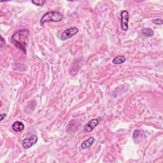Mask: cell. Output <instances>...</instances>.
Returning a JSON list of instances; mask_svg holds the SVG:
<instances>
[{
    "label": "cell",
    "mask_w": 163,
    "mask_h": 163,
    "mask_svg": "<svg viewBox=\"0 0 163 163\" xmlns=\"http://www.w3.org/2000/svg\"><path fill=\"white\" fill-rule=\"evenodd\" d=\"M30 31L28 29L18 30L11 38V41L16 47L26 54V47L28 43Z\"/></svg>",
    "instance_id": "6da1fadb"
},
{
    "label": "cell",
    "mask_w": 163,
    "mask_h": 163,
    "mask_svg": "<svg viewBox=\"0 0 163 163\" xmlns=\"http://www.w3.org/2000/svg\"><path fill=\"white\" fill-rule=\"evenodd\" d=\"M63 16L57 11H51L45 13L40 19L41 26H43V24L48 22H60L63 20Z\"/></svg>",
    "instance_id": "7a4b0ae2"
},
{
    "label": "cell",
    "mask_w": 163,
    "mask_h": 163,
    "mask_svg": "<svg viewBox=\"0 0 163 163\" xmlns=\"http://www.w3.org/2000/svg\"><path fill=\"white\" fill-rule=\"evenodd\" d=\"M78 32V29L76 27L70 28L66 29V30H64L61 35V40L63 41H65L66 40H68L73 37V36L76 35Z\"/></svg>",
    "instance_id": "3957f363"
},
{
    "label": "cell",
    "mask_w": 163,
    "mask_h": 163,
    "mask_svg": "<svg viewBox=\"0 0 163 163\" xmlns=\"http://www.w3.org/2000/svg\"><path fill=\"white\" fill-rule=\"evenodd\" d=\"M145 138V133L141 129H136L133 132V139L136 144L142 142Z\"/></svg>",
    "instance_id": "277c9868"
},
{
    "label": "cell",
    "mask_w": 163,
    "mask_h": 163,
    "mask_svg": "<svg viewBox=\"0 0 163 163\" xmlns=\"http://www.w3.org/2000/svg\"><path fill=\"white\" fill-rule=\"evenodd\" d=\"M121 17V27L122 28V30L124 31H128V25H129V12L127 10L122 11Z\"/></svg>",
    "instance_id": "5b68a950"
},
{
    "label": "cell",
    "mask_w": 163,
    "mask_h": 163,
    "mask_svg": "<svg viewBox=\"0 0 163 163\" xmlns=\"http://www.w3.org/2000/svg\"><path fill=\"white\" fill-rule=\"evenodd\" d=\"M38 140V138L36 135H32L30 137L28 138H25L23 141V146L24 148L28 149L31 147H32L37 143Z\"/></svg>",
    "instance_id": "8992f818"
},
{
    "label": "cell",
    "mask_w": 163,
    "mask_h": 163,
    "mask_svg": "<svg viewBox=\"0 0 163 163\" xmlns=\"http://www.w3.org/2000/svg\"><path fill=\"white\" fill-rule=\"evenodd\" d=\"M99 123V119H94L90 120L88 123L84 126V133H90L94 128Z\"/></svg>",
    "instance_id": "52a82bcc"
},
{
    "label": "cell",
    "mask_w": 163,
    "mask_h": 163,
    "mask_svg": "<svg viewBox=\"0 0 163 163\" xmlns=\"http://www.w3.org/2000/svg\"><path fill=\"white\" fill-rule=\"evenodd\" d=\"M95 139L93 137H90L87 140H85L81 144V147L82 149H86V148H89L92 145V144L95 142Z\"/></svg>",
    "instance_id": "ba28073f"
},
{
    "label": "cell",
    "mask_w": 163,
    "mask_h": 163,
    "mask_svg": "<svg viewBox=\"0 0 163 163\" xmlns=\"http://www.w3.org/2000/svg\"><path fill=\"white\" fill-rule=\"evenodd\" d=\"M12 129L16 132H20L24 129V125L20 121H16L12 124Z\"/></svg>",
    "instance_id": "9c48e42d"
},
{
    "label": "cell",
    "mask_w": 163,
    "mask_h": 163,
    "mask_svg": "<svg viewBox=\"0 0 163 163\" xmlns=\"http://www.w3.org/2000/svg\"><path fill=\"white\" fill-rule=\"evenodd\" d=\"M126 61V57L123 56H116L112 61V63L115 64H121Z\"/></svg>",
    "instance_id": "30bf717a"
},
{
    "label": "cell",
    "mask_w": 163,
    "mask_h": 163,
    "mask_svg": "<svg viewBox=\"0 0 163 163\" xmlns=\"http://www.w3.org/2000/svg\"><path fill=\"white\" fill-rule=\"evenodd\" d=\"M142 33L146 37H151L154 35V31L150 28H144L142 31Z\"/></svg>",
    "instance_id": "8fae6325"
},
{
    "label": "cell",
    "mask_w": 163,
    "mask_h": 163,
    "mask_svg": "<svg viewBox=\"0 0 163 163\" xmlns=\"http://www.w3.org/2000/svg\"><path fill=\"white\" fill-rule=\"evenodd\" d=\"M32 3H33L34 5H36L37 6H43L44 5L45 1H43V0H37V1H32Z\"/></svg>",
    "instance_id": "7c38bea8"
},
{
    "label": "cell",
    "mask_w": 163,
    "mask_h": 163,
    "mask_svg": "<svg viewBox=\"0 0 163 163\" xmlns=\"http://www.w3.org/2000/svg\"><path fill=\"white\" fill-rule=\"evenodd\" d=\"M153 23L156 24L161 25L162 24V19H154Z\"/></svg>",
    "instance_id": "4fadbf2b"
},
{
    "label": "cell",
    "mask_w": 163,
    "mask_h": 163,
    "mask_svg": "<svg viewBox=\"0 0 163 163\" xmlns=\"http://www.w3.org/2000/svg\"><path fill=\"white\" fill-rule=\"evenodd\" d=\"M6 114H1V121H2L3 120V119L5 117Z\"/></svg>",
    "instance_id": "5bb4252c"
},
{
    "label": "cell",
    "mask_w": 163,
    "mask_h": 163,
    "mask_svg": "<svg viewBox=\"0 0 163 163\" xmlns=\"http://www.w3.org/2000/svg\"><path fill=\"white\" fill-rule=\"evenodd\" d=\"M1 47H3V43L4 42V39L2 37H1Z\"/></svg>",
    "instance_id": "9a60e30c"
}]
</instances>
